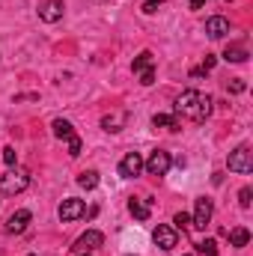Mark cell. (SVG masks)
<instances>
[{"label":"cell","mask_w":253,"mask_h":256,"mask_svg":"<svg viewBox=\"0 0 253 256\" xmlns=\"http://www.w3.org/2000/svg\"><path fill=\"white\" fill-rule=\"evenodd\" d=\"M173 114H176V116H185V120H194V122H202V120H208V114H212V98L202 96V92H196V90H185V92L176 98Z\"/></svg>","instance_id":"6da1fadb"},{"label":"cell","mask_w":253,"mask_h":256,"mask_svg":"<svg viewBox=\"0 0 253 256\" xmlns=\"http://www.w3.org/2000/svg\"><path fill=\"white\" fill-rule=\"evenodd\" d=\"M170 164H173L170 152H167V149H155V152H152V155L143 161V170H146L149 176H167Z\"/></svg>","instance_id":"7a4b0ae2"},{"label":"cell","mask_w":253,"mask_h":256,"mask_svg":"<svg viewBox=\"0 0 253 256\" xmlns=\"http://www.w3.org/2000/svg\"><path fill=\"white\" fill-rule=\"evenodd\" d=\"M226 167L232 170V173H242V176H248L253 170V152L248 146H238V149H232L230 152V158H226Z\"/></svg>","instance_id":"3957f363"},{"label":"cell","mask_w":253,"mask_h":256,"mask_svg":"<svg viewBox=\"0 0 253 256\" xmlns=\"http://www.w3.org/2000/svg\"><path fill=\"white\" fill-rule=\"evenodd\" d=\"M212 214H214V206H212V200H208V196H200V200H196V206H194L190 226H196V230H206V224L212 220Z\"/></svg>","instance_id":"277c9868"},{"label":"cell","mask_w":253,"mask_h":256,"mask_svg":"<svg viewBox=\"0 0 253 256\" xmlns=\"http://www.w3.org/2000/svg\"><path fill=\"white\" fill-rule=\"evenodd\" d=\"M27 185H30L27 173H6V176H0V194H21L27 191Z\"/></svg>","instance_id":"5b68a950"},{"label":"cell","mask_w":253,"mask_h":256,"mask_svg":"<svg viewBox=\"0 0 253 256\" xmlns=\"http://www.w3.org/2000/svg\"><path fill=\"white\" fill-rule=\"evenodd\" d=\"M104 244V236L98 232V230H86L74 244H72V250L74 254H90V250H96V248H102Z\"/></svg>","instance_id":"8992f818"},{"label":"cell","mask_w":253,"mask_h":256,"mask_svg":"<svg viewBox=\"0 0 253 256\" xmlns=\"http://www.w3.org/2000/svg\"><path fill=\"white\" fill-rule=\"evenodd\" d=\"M86 214V206H84V200H74V196H68L60 202V220L68 224V220H78V218H84Z\"/></svg>","instance_id":"52a82bcc"},{"label":"cell","mask_w":253,"mask_h":256,"mask_svg":"<svg viewBox=\"0 0 253 256\" xmlns=\"http://www.w3.org/2000/svg\"><path fill=\"white\" fill-rule=\"evenodd\" d=\"M152 242L161 248V250H173L176 248V242H179V236H176V230L173 226H155V232H152Z\"/></svg>","instance_id":"ba28073f"},{"label":"cell","mask_w":253,"mask_h":256,"mask_svg":"<svg viewBox=\"0 0 253 256\" xmlns=\"http://www.w3.org/2000/svg\"><path fill=\"white\" fill-rule=\"evenodd\" d=\"M30 218H33V214H30L27 208H18L15 214H9V220L3 224V230H6L9 236H18V232H24V230H27V224H30Z\"/></svg>","instance_id":"9c48e42d"},{"label":"cell","mask_w":253,"mask_h":256,"mask_svg":"<svg viewBox=\"0 0 253 256\" xmlns=\"http://www.w3.org/2000/svg\"><path fill=\"white\" fill-rule=\"evenodd\" d=\"M140 170H143V158H140L137 152H128L126 158L120 161V176H122V179H134V176H140Z\"/></svg>","instance_id":"30bf717a"},{"label":"cell","mask_w":253,"mask_h":256,"mask_svg":"<svg viewBox=\"0 0 253 256\" xmlns=\"http://www.w3.org/2000/svg\"><path fill=\"white\" fill-rule=\"evenodd\" d=\"M39 18H42L45 24H57V21L63 18V0H48V3L39 9Z\"/></svg>","instance_id":"8fae6325"},{"label":"cell","mask_w":253,"mask_h":256,"mask_svg":"<svg viewBox=\"0 0 253 256\" xmlns=\"http://www.w3.org/2000/svg\"><path fill=\"white\" fill-rule=\"evenodd\" d=\"M206 33H208L212 39H224V36L230 33V21L220 18V15H212V18L206 21Z\"/></svg>","instance_id":"7c38bea8"},{"label":"cell","mask_w":253,"mask_h":256,"mask_svg":"<svg viewBox=\"0 0 253 256\" xmlns=\"http://www.w3.org/2000/svg\"><path fill=\"white\" fill-rule=\"evenodd\" d=\"M152 126H155V128H170V131H179V116H176V114H155V116H152Z\"/></svg>","instance_id":"4fadbf2b"},{"label":"cell","mask_w":253,"mask_h":256,"mask_svg":"<svg viewBox=\"0 0 253 256\" xmlns=\"http://www.w3.org/2000/svg\"><path fill=\"white\" fill-rule=\"evenodd\" d=\"M224 60H226V63H244V60H248V48H244V45H226Z\"/></svg>","instance_id":"5bb4252c"},{"label":"cell","mask_w":253,"mask_h":256,"mask_svg":"<svg viewBox=\"0 0 253 256\" xmlns=\"http://www.w3.org/2000/svg\"><path fill=\"white\" fill-rule=\"evenodd\" d=\"M226 238H230V244H232V248H248L250 232H248L244 226H236V230H230V232H226Z\"/></svg>","instance_id":"9a60e30c"},{"label":"cell","mask_w":253,"mask_h":256,"mask_svg":"<svg viewBox=\"0 0 253 256\" xmlns=\"http://www.w3.org/2000/svg\"><path fill=\"white\" fill-rule=\"evenodd\" d=\"M152 63H155V60H152V54H149V51H143L140 57H134V63H131V72H134V74L152 72Z\"/></svg>","instance_id":"2e32d148"},{"label":"cell","mask_w":253,"mask_h":256,"mask_svg":"<svg viewBox=\"0 0 253 256\" xmlns=\"http://www.w3.org/2000/svg\"><path fill=\"white\" fill-rule=\"evenodd\" d=\"M51 128H54V137H60V140L74 137V128H72V122H68V120H54V122H51Z\"/></svg>","instance_id":"e0dca14e"},{"label":"cell","mask_w":253,"mask_h":256,"mask_svg":"<svg viewBox=\"0 0 253 256\" xmlns=\"http://www.w3.org/2000/svg\"><path fill=\"white\" fill-rule=\"evenodd\" d=\"M126 114H122V110H120V114H110V116H104V120H102V128H104V131H120V128L126 126Z\"/></svg>","instance_id":"ac0fdd59"},{"label":"cell","mask_w":253,"mask_h":256,"mask_svg":"<svg viewBox=\"0 0 253 256\" xmlns=\"http://www.w3.org/2000/svg\"><path fill=\"white\" fill-rule=\"evenodd\" d=\"M128 212H131L137 220H149V202H140V200H128Z\"/></svg>","instance_id":"d6986e66"},{"label":"cell","mask_w":253,"mask_h":256,"mask_svg":"<svg viewBox=\"0 0 253 256\" xmlns=\"http://www.w3.org/2000/svg\"><path fill=\"white\" fill-rule=\"evenodd\" d=\"M78 185H80L84 191H92V188L98 185V173H96V170H84V173L78 176Z\"/></svg>","instance_id":"ffe728a7"},{"label":"cell","mask_w":253,"mask_h":256,"mask_svg":"<svg viewBox=\"0 0 253 256\" xmlns=\"http://www.w3.org/2000/svg\"><path fill=\"white\" fill-rule=\"evenodd\" d=\"M200 254L218 256V242H214V238H206V242H200Z\"/></svg>","instance_id":"44dd1931"},{"label":"cell","mask_w":253,"mask_h":256,"mask_svg":"<svg viewBox=\"0 0 253 256\" xmlns=\"http://www.w3.org/2000/svg\"><path fill=\"white\" fill-rule=\"evenodd\" d=\"M226 90H230V92H236V96H238V92H244V90H248V84H244V80H242V78H232V80H230V84H226Z\"/></svg>","instance_id":"7402d4cb"},{"label":"cell","mask_w":253,"mask_h":256,"mask_svg":"<svg viewBox=\"0 0 253 256\" xmlns=\"http://www.w3.org/2000/svg\"><path fill=\"white\" fill-rule=\"evenodd\" d=\"M173 224H176L179 230H188V226H190V214H188V212H179V214L173 218Z\"/></svg>","instance_id":"603a6c76"},{"label":"cell","mask_w":253,"mask_h":256,"mask_svg":"<svg viewBox=\"0 0 253 256\" xmlns=\"http://www.w3.org/2000/svg\"><path fill=\"white\" fill-rule=\"evenodd\" d=\"M68 155H72V158H78V155H80V137H78V134H74V137H68Z\"/></svg>","instance_id":"cb8c5ba5"},{"label":"cell","mask_w":253,"mask_h":256,"mask_svg":"<svg viewBox=\"0 0 253 256\" xmlns=\"http://www.w3.org/2000/svg\"><path fill=\"white\" fill-rule=\"evenodd\" d=\"M250 196H253L250 188H242V191H238V206H242V208H250Z\"/></svg>","instance_id":"d4e9b609"},{"label":"cell","mask_w":253,"mask_h":256,"mask_svg":"<svg viewBox=\"0 0 253 256\" xmlns=\"http://www.w3.org/2000/svg\"><path fill=\"white\" fill-rule=\"evenodd\" d=\"M158 6H164V0H143V12H146V15L158 12Z\"/></svg>","instance_id":"484cf974"},{"label":"cell","mask_w":253,"mask_h":256,"mask_svg":"<svg viewBox=\"0 0 253 256\" xmlns=\"http://www.w3.org/2000/svg\"><path fill=\"white\" fill-rule=\"evenodd\" d=\"M3 161H6L9 167H15V161H18V155H15V149H12V146H6V149H3Z\"/></svg>","instance_id":"4316f807"},{"label":"cell","mask_w":253,"mask_h":256,"mask_svg":"<svg viewBox=\"0 0 253 256\" xmlns=\"http://www.w3.org/2000/svg\"><path fill=\"white\" fill-rule=\"evenodd\" d=\"M140 84H143V86H152V84H155V68H152V72H143V74H140Z\"/></svg>","instance_id":"83f0119b"},{"label":"cell","mask_w":253,"mask_h":256,"mask_svg":"<svg viewBox=\"0 0 253 256\" xmlns=\"http://www.w3.org/2000/svg\"><path fill=\"white\" fill-rule=\"evenodd\" d=\"M188 6H190V9H202V6H206V0H188Z\"/></svg>","instance_id":"f1b7e54d"},{"label":"cell","mask_w":253,"mask_h":256,"mask_svg":"<svg viewBox=\"0 0 253 256\" xmlns=\"http://www.w3.org/2000/svg\"><path fill=\"white\" fill-rule=\"evenodd\" d=\"M74 256H92V254H74Z\"/></svg>","instance_id":"f546056e"}]
</instances>
